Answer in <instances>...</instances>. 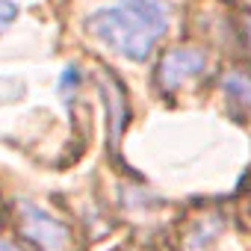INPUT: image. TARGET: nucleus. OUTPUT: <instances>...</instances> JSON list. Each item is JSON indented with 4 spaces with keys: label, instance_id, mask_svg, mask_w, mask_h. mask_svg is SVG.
Wrapping results in <instances>:
<instances>
[{
    "label": "nucleus",
    "instance_id": "obj_1",
    "mask_svg": "<svg viewBox=\"0 0 251 251\" xmlns=\"http://www.w3.org/2000/svg\"><path fill=\"white\" fill-rule=\"evenodd\" d=\"M89 33L103 42L109 50H115L124 59L142 62L151 56L157 42L166 33V21L151 18L145 12H136L130 6H115V9H98L86 21Z\"/></svg>",
    "mask_w": 251,
    "mask_h": 251
},
{
    "label": "nucleus",
    "instance_id": "obj_2",
    "mask_svg": "<svg viewBox=\"0 0 251 251\" xmlns=\"http://www.w3.org/2000/svg\"><path fill=\"white\" fill-rule=\"evenodd\" d=\"M207 71V53L198 48H172L157 65V83L163 92H177L195 83Z\"/></svg>",
    "mask_w": 251,
    "mask_h": 251
},
{
    "label": "nucleus",
    "instance_id": "obj_3",
    "mask_svg": "<svg viewBox=\"0 0 251 251\" xmlns=\"http://www.w3.org/2000/svg\"><path fill=\"white\" fill-rule=\"evenodd\" d=\"M21 227L39 245V251H71L68 227L36 204H21Z\"/></svg>",
    "mask_w": 251,
    "mask_h": 251
},
{
    "label": "nucleus",
    "instance_id": "obj_4",
    "mask_svg": "<svg viewBox=\"0 0 251 251\" xmlns=\"http://www.w3.org/2000/svg\"><path fill=\"white\" fill-rule=\"evenodd\" d=\"M222 92L227 98L230 106H236L239 112H251V74L248 71H227L222 77Z\"/></svg>",
    "mask_w": 251,
    "mask_h": 251
},
{
    "label": "nucleus",
    "instance_id": "obj_5",
    "mask_svg": "<svg viewBox=\"0 0 251 251\" xmlns=\"http://www.w3.org/2000/svg\"><path fill=\"white\" fill-rule=\"evenodd\" d=\"M219 222H213V219H204V222H198L195 227H192V233H189V239H186V251H207L213 242H216V236H219Z\"/></svg>",
    "mask_w": 251,
    "mask_h": 251
},
{
    "label": "nucleus",
    "instance_id": "obj_6",
    "mask_svg": "<svg viewBox=\"0 0 251 251\" xmlns=\"http://www.w3.org/2000/svg\"><path fill=\"white\" fill-rule=\"evenodd\" d=\"M121 6H130L136 12H145V15L169 24V0H121Z\"/></svg>",
    "mask_w": 251,
    "mask_h": 251
},
{
    "label": "nucleus",
    "instance_id": "obj_7",
    "mask_svg": "<svg viewBox=\"0 0 251 251\" xmlns=\"http://www.w3.org/2000/svg\"><path fill=\"white\" fill-rule=\"evenodd\" d=\"M106 109H109V118H112V142H115L121 127H124V95L118 89L106 92Z\"/></svg>",
    "mask_w": 251,
    "mask_h": 251
},
{
    "label": "nucleus",
    "instance_id": "obj_8",
    "mask_svg": "<svg viewBox=\"0 0 251 251\" xmlns=\"http://www.w3.org/2000/svg\"><path fill=\"white\" fill-rule=\"evenodd\" d=\"M15 15H18V9H15L12 0H0V33L9 30V24L15 21Z\"/></svg>",
    "mask_w": 251,
    "mask_h": 251
},
{
    "label": "nucleus",
    "instance_id": "obj_9",
    "mask_svg": "<svg viewBox=\"0 0 251 251\" xmlns=\"http://www.w3.org/2000/svg\"><path fill=\"white\" fill-rule=\"evenodd\" d=\"M77 68H65V74H62V80H59V86H62V92H71L74 86H77Z\"/></svg>",
    "mask_w": 251,
    "mask_h": 251
},
{
    "label": "nucleus",
    "instance_id": "obj_10",
    "mask_svg": "<svg viewBox=\"0 0 251 251\" xmlns=\"http://www.w3.org/2000/svg\"><path fill=\"white\" fill-rule=\"evenodd\" d=\"M0 251H24V248L15 245V242H9V239H0Z\"/></svg>",
    "mask_w": 251,
    "mask_h": 251
},
{
    "label": "nucleus",
    "instance_id": "obj_11",
    "mask_svg": "<svg viewBox=\"0 0 251 251\" xmlns=\"http://www.w3.org/2000/svg\"><path fill=\"white\" fill-rule=\"evenodd\" d=\"M242 30H245V45H248V53H251V18L242 24Z\"/></svg>",
    "mask_w": 251,
    "mask_h": 251
}]
</instances>
